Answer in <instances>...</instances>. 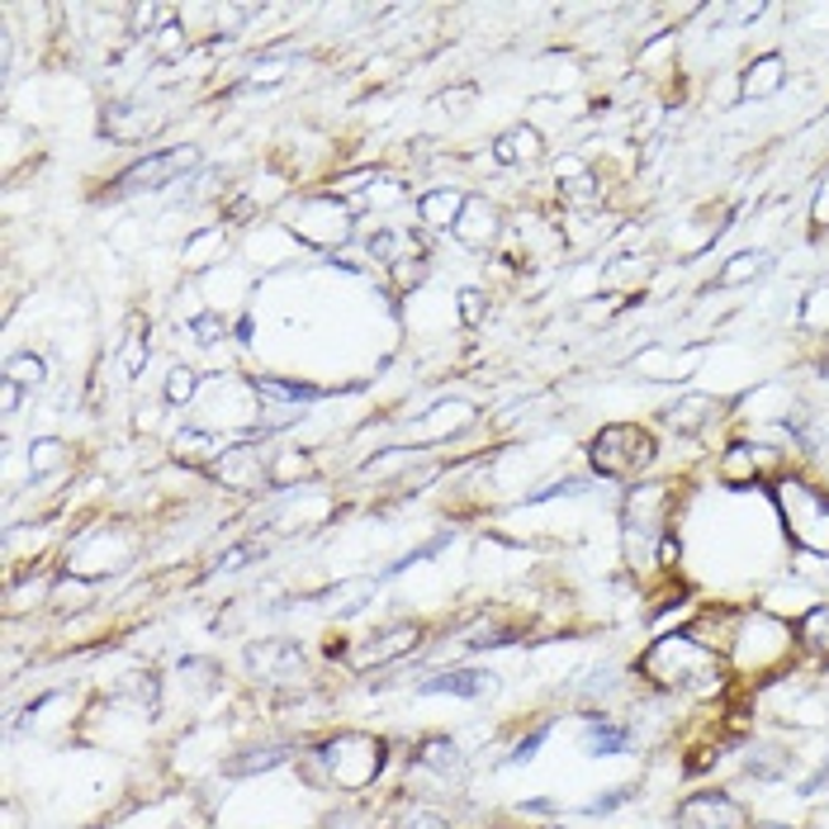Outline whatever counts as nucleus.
Instances as JSON below:
<instances>
[{
	"mask_svg": "<svg viewBox=\"0 0 829 829\" xmlns=\"http://www.w3.org/2000/svg\"><path fill=\"white\" fill-rule=\"evenodd\" d=\"M313 758L323 763L327 783L342 787V792H360L370 787L379 768H385V740L375 735H360V730H342V735H332L313 749Z\"/></svg>",
	"mask_w": 829,
	"mask_h": 829,
	"instance_id": "1",
	"label": "nucleus"
},
{
	"mask_svg": "<svg viewBox=\"0 0 829 829\" xmlns=\"http://www.w3.org/2000/svg\"><path fill=\"white\" fill-rule=\"evenodd\" d=\"M640 668L649 678L659 682V688H688L692 678H701L711 688V674H715V659L711 649L697 640L692 631H678V635H664L640 655Z\"/></svg>",
	"mask_w": 829,
	"mask_h": 829,
	"instance_id": "2",
	"label": "nucleus"
},
{
	"mask_svg": "<svg viewBox=\"0 0 829 829\" xmlns=\"http://www.w3.org/2000/svg\"><path fill=\"white\" fill-rule=\"evenodd\" d=\"M773 498L796 546L810 555H829V493H820L806 480H783L773 488Z\"/></svg>",
	"mask_w": 829,
	"mask_h": 829,
	"instance_id": "3",
	"label": "nucleus"
},
{
	"mask_svg": "<svg viewBox=\"0 0 829 829\" xmlns=\"http://www.w3.org/2000/svg\"><path fill=\"white\" fill-rule=\"evenodd\" d=\"M593 470L602 480H635L640 470L655 465L659 455V441L655 432H645V427H631V422H616V427H602L593 437Z\"/></svg>",
	"mask_w": 829,
	"mask_h": 829,
	"instance_id": "4",
	"label": "nucleus"
},
{
	"mask_svg": "<svg viewBox=\"0 0 829 829\" xmlns=\"http://www.w3.org/2000/svg\"><path fill=\"white\" fill-rule=\"evenodd\" d=\"M190 166H200V152L195 148H166V152H152L133 162L129 171L115 181L109 200H129V195H148V190H166L175 185V175H185Z\"/></svg>",
	"mask_w": 829,
	"mask_h": 829,
	"instance_id": "5",
	"label": "nucleus"
},
{
	"mask_svg": "<svg viewBox=\"0 0 829 829\" xmlns=\"http://www.w3.org/2000/svg\"><path fill=\"white\" fill-rule=\"evenodd\" d=\"M294 233L313 247H337L351 237V209L337 204V195H313L294 209Z\"/></svg>",
	"mask_w": 829,
	"mask_h": 829,
	"instance_id": "6",
	"label": "nucleus"
},
{
	"mask_svg": "<svg viewBox=\"0 0 829 829\" xmlns=\"http://www.w3.org/2000/svg\"><path fill=\"white\" fill-rule=\"evenodd\" d=\"M674 820L678 829H749L744 806L725 792H692L688 801H678Z\"/></svg>",
	"mask_w": 829,
	"mask_h": 829,
	"instance_id": "7",
	"label": "nucleus"
},
{
	"mask_svg": "<svg viewBox=\"0 0 829 829\" xmlns=\"http://www.w3.org/2000/svg\"><path fill=\"white\" fill-rule=\"evenodd\" d=\"M773 465H777V455L768 451V445L735 441V445H730V451L721 455V484H730V488H749V484H758Z\"/></svg>",
	"mask_w": 829,
	"mask_h": 829,
	"instance_id": "8",
	"label": "nucleus"
},
{
	"mask_svg": "<svg viewBox=\"0 0 829 829\" xmlns=\"http://www.w3.org/2000/svg\"><path fill=\"white\" fill-rule=\"evenodd\" d=\"M247 664L257 668L261 678H270V682H290V678L304 674V655H299V649H294L290 640L251 645V649H247Z\"/></svg>",
	"mask_w": 829,
	"mask_h": 829,
	"instance_id": "9",
	"label": "nucleus"
},
{
	"mask_svg": "<svg viewBox=\"0 0 829 829\" xmlns=\"http://www.w3.org/2000/svg\"><path fill=\"white\" fill-rule=\"evenodd\" d=\"M493 688H498V678H493L488 668H451V674H432V678L418 682L422 697H441V692H451V697H484Z\"/></svg>",
	"mask_w": 829,
	"mask_h": 829,
	"instance_id": "10",
	"label": "nucleus"
},
{
	"mask_svg": "<svg viewBox=\"0 0 829 829\" xmlns=\"http://www.w3.org/2000/svg\"><path fill=\"white\" fill-rule=\"evenodd\" d=\"M465 247H488L493 233H498V209L484 200V195H465V209H460L455 228H451Z\"/></svg>",
	"mask_w": 829,
	"mask_h": 829,
	"instance_id": "11",
	"label": "nucleus"
},
{
	"mask_svg": "<svg viewBox=\"0 0 829 829\" xmlns=\"http://www.w3.org/2000/svg\"><path fill=\"white\" fill-rule=\"evenodd\" d=\"M721 398H707V394H697V398H682V403H674V408H664V422L674 427V432H682V437H697V432H707V427L721 418Z\"/></svg>",
	"mask_w": 829,
	"mask_h": 829,
	"instance_id": "12",
	"label": "nucleus"
},
{
	"mask_svg": "<svg viewBox=\"0 0 829 829\" xmlns=\"http://www.w3.org/2000/svg\"><path fill=\"white\" fill-rule=\"evenodd\" d=\"M418 626H389V631H379L370 635V645H360L356 649V664L360 668H370V664H389L398 655H408V649H418Z\"/></svg>",
	"mask_w": 829,
	"mask_h": 829,
	"instance_id": "13",
	"label": "nucleus"
},
{
	"mask_svg": "<svg viewBox=\"0 0 829 829\" xmlns=\"http://www.w3.org/2000/svg\"><path fill=\"white\" fill-rule=\"evenodd\" d=\"M583 744H588V754L612 758V754H626V749H631V730H626V725H612L607 715H588Z\"/></svg>",
	"mask_w": 829,
	"mask_h": 829,
	"instance_id": "14",
	"label": "nucleus"
},
{
	"mask_svg": "<svg viewBox=\"0 0 829 829\" xmlns=\"http://www.w3.org/2000/svg\"><path fill=\"white\" fill-rule=\"evenodd\" d=\"M460 209H465V195H455V190H432V195L418 200V214L427 228H455Z\"/></svg>",
	"mask_w": 829,
	"mask_h": 829,
	"instance_id": "15",
	"label": "nucleus"
},
{
	"mask_svg": "<svg viewBox=\"0 0 829 829\" xmlns=\"http://www.w3.org/2000/svg\"><path fill=\"white\" fill-rule=\"evenodd\" d=\"M493 157H498L503 166H517V162H540V133L536 129H513L498 138V148H493Z\"/></svg>",
	"mask_w": 829,
	"mask_h": 829,
	"instance_id": "16",
	"label": "nucleus"
},
{
	"mask_svg": "<svg viewBox=\"0 0 829 829\" xmlns=\"http://www.w3.org/2000/svg\"><path fill=\"white\" fill-rule=\"evenodd\" d=\"M290 758V744H266V749H247V758H228L223 773L228 777H251V773H270Z\"/></svg>",
	"mask_w": 829,
	"mask_h": 829,
	"instance_id": "17",
	"label": "nucleus"
},
{
	"mask_svg": "<svg viewBox=\"0 0 829 829\" xmlns=\"http://www.w3.org/2000/svg\"><path fill=\"white\" fill-rule=\"evenodd\" d=\"M777 86H783V57L768 53V57H758L754 67L744 72V86H740V95H744V100H758V95H773Z\"/></svg>",
	"mask_w": 829,
	"mask_h": 829,
	"instance_id": "18",
	"label": "nucleus"
},
{
	"mask_svg": "<svg viewBox=\"0 0 829 829\" xmlns=\"http://www.w3.org/2000/svg\"><path fill=\"white\" fill-rule=\"evenodd\" d=\"M460 749L445 740V735H432V740H422V749H418V768H432V773H441V777H451V773H460Z\"/></svg>",
	"mask_w": 829,
	"mask_h": 829,
	"instance_id": "19",
	"label": "nucleus"
},
{
	"mask_svg": "<svg viewBox=\"0 0 829 829\" xmlns=\"http://www.w3.org/2000/svg\"><path fill=\"white\" fill-rule=\"evenodd\" d=\"M251 389L261 398H280V403H317V398H323V389L294 385V379H251Z\"/></svg>",
	"mask_w": 829,
	"mask_h": 829,
	"instance_id": "20",
	"label": "nucleus"
},
{
	"mask_svg": "<svg viewBox=\"0 0 829 829\" xmlns=\"http://www.w3.org/2000/svg\"><path fill=\"white\" fill-rule=\"evenodd\" d=\"M796 640H801L806 649H816V655H829V602H820V607H810L801 616V626H796Z\"/></svg>",
	"mask_w": 829,
	"mask_h": 829,
	"instance_id": "21",
	"label": "nucleus"
},
{
	"mask_svg": "<svg viewBox=\"0 0 829 829\" xmlns=\"http://www.w3.org/2000/svg\"><path fill=\"white\" fill-rule=\"evenodd\" d=\"M763 270H768V257H763V251H740L735 266H725L721 276H715V284H744L749 276H763Z\"/></svg>",
	"mask_w": 829,
	"mask_h": 829,
	"instance_id": "22",
	"label": "nucleus"
},
{
	"mask_svg": "<svg viewBox=\"0 0 829 829\" xmlns=\"http://www.w3.org/2000/svg\"><path fill=\"white\" fill-rule=\"evenodd\" d=\"M6 379H14V385H43V360L20 351V356L6 360Z\"/></svg>",
	"mask_w": 829,
	"mask_h": 829,
	"instance_id": "23",
	"label": "nucleus"
},
{
	"mask_svg": "<svg viewBox=\"0 0 829 829\" xmlns=\"http://www.w3.org/2000/svg\"><path fill=\"white\" fill-rule=\"evenodd\" d=\"M195 389H200V375L190 370V365H175L171 379H166V403H190Z\"/></svg>",
	"mask_w": 829,
	"mask_h": 829,
	"instance_id": "24",
	"label": "nucleus"
},
{
	"mask_svg": "<svg viewBox=\"0 0 829 829\" xmlns=\"http://www.w3.org/2000/svg\"><path fill=\"white\" fill-rule=\"evenodd\" d=\"M631 796H635V787H612L607 796H597V801H588V816H612V810H621V806H626L631 801Z\"/></svg>",
	"mask_w": 829,
	"mask_h": 829,
	"instance_id": "25",
	"label": "nucleus"
},
{
	"mask_svg": "<svg viewBox=\"0 0 829 829\" xmlns=\"http://www.w3.org/2000/svg\"><path fill=\"white\" fill-rule=\"evenodd\" d=\"M546 740H550V725L531 730V735H526V740H517V749H513V754H507V763H531V758H536V749L546 744Z\"/></svg>",
	"mask_w": 829,
	"mask_h": 829,
	"instance_id": "26",
	"label": "nucleus"
},
{
	"mask_svg": "<svg viewBox=\"0 0 829 829\" xmlns=\"http://www.w3.org/2000/svg\"><path fill=\"white\" fill-rule=\"evenodd\" d=\"M460 317H465L470 327L484 323V294H480V290H465V294H460Z\"/></svg>",
	"mask_w": 829,
	"mask_h": 829,
	"instance_id": "27",
	"label": "nucleus"
},
{
	"mask_svg": "<svg viewBox=\"0 0 829 829\" xmlns=\"http://www.w3.org/2000/svg\"><path fill=\"white\" fill-rule=\"evenodd\" d=\"M34 451H39L34 480H39V474H47V470H57V465H62V441H39V445H34Z\"/></svg>",
	"mask_w": 829,
	"mask_h": 829,
	"instance_id": "28",
	"label": "nucleus"
},
{
	"mask_svg": "<svg viewBox=\"0 0 829 829\" xmlns=\"http://www.w3.org/2000/svg\"><path fill=\"white\" fill-rule=\"evenodd\" d=\"M588 484L583 480H560V484H550V488H540V493H531V498H526V503H546V498H560V493H583Z\"/></svg>",
	"mask_w": 829,
	"mask_h": 829,
	"instance_id": "29",
	"label": "nucleus"
},
{
	"mask_svg": "<svg viewBox=\"0 0 829 829\" xmlns=\"http://www.w3.org/2000/svg\"><path fill=\"white\" fill-rule=\"evenodd\" d=\"M200 332V342H218V332H223V317H214V313H204V317H195V323H190Z\"/></svg>",
	"mask_w": 829,
	"mask_h": 829,
	"instance_id": "30",
	"label": "nucleus"
},
{
	"mask_svg": "<svg viewBox=\"0 0 829 829\" xmlns=\"http://www.w3.org/2000/svg\"><path fill=\"white\" fill-rule=\"evenodd\" d=\"M403 829H451L441 816H432V810H412V816L403 820Z\"/></svg>",
	"mask_w": 829,
	"mask_h": 829,
	"instance_id": "31",
	"label": "nucleus"
},
{
	"mask_svg": "<svg viewBox=\"0 0 829 829\" xmlns=\"http://www.w3.org/2000/svg\"><path fill=\"white\" fill-rule=\"evenodd\" d=\"M829 787V763H825V768L816 773V777H806V783H801V796H816V792H825Z\"/></svg>",
	"mask_w": 829,
	"mask_h": 829,
	"instance_id": "32",
	"label": "nucleus"
},
{
	"mask_svg": "<svg viewBox=\"0 0 829 829\" xmlns=\"http://www.w3.org/2000/svg\"><path fill=\"white\" fill-rule=\"evenodd\" d=\"M142 356H148V346H142V337H133V342H129V351H123V360H129V370H138Z\"/></svg>",
	"mask_w": 829,
	"mask_h": 829,
	"instance_id": "33",
	"label": "nucleus"
},
{
	"mask_svg": "<svg viewBox=\"0 0 829 829\" xmlns=\"http://www.w3.org/2000/svg\"><path fill=\"white\" fill-rule=\"evenodd\" d=\"M521 810H531V816H550V810H555V801H526Z\"/></svg>",
	"mask_w": 829,
	"mask_h": 829,
	"instance_id": "34",
	"label": "nucleus"
},
{
	"mask_svg": "<svg viewBox=\"0 0 829 829\" xmlns=\"http://www.w3.org/2000/svg\"><path fill=\"white\" fill-rule=\"evenodd\" d=\"M14 403H20V389H14V379H6V412H14Z\"/></svg>",
	"mask_w": 829,
	"mask_h": 829,
	"instance_id": "35",
	"label": "nucleus"
},
{
	"mask_svg": "<svg viewBox=\"0 0 829 829\" xmlns=\"http://www.w3.org/2000/svg\"><path fill=\"white\" fill-rule=\"evenodd\" d=\"M754 829H787V825H754Z\"/></svg>",
	"mask_w": 829,
	"mask_h": 829,
	"instance_id": "36",
	"label": "nucleus"
},
{
	"mask_svg": "<svg viewBox=\"0 0 829 829\" xmlns=\"http://www.w3.org/2000/svg\"><path fill=\"white\" fill-rule=\"evenodd\" d=\"M550 829H560V825H550Z\"/></svg>",
	"mask_w": 829,
	"mask_h": 829,
	"instance_id": "37",
	"label": "nucleus"
}]
</instances>
